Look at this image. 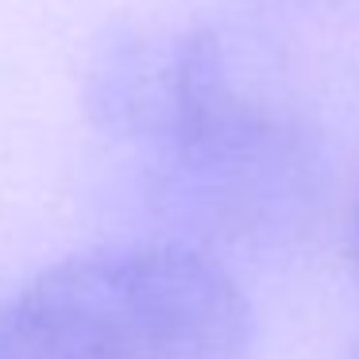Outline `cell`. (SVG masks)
I'll list each match as a JSON object with an SVG mask.
<instances>
[{
    "label": "cell",
    "mask_w": 359,
    "mask_h": 359,
    "mask_svg": "<svg viewBox=\"0 0 359 359\" xmlns=\"http://www.w3.org/2000/svg\"><path fill=\"white\" fill-rule=\"evenodd\" d=\"M251 305L205 251L128 243L62 259L0 309V359H248Z\"/></svg>",
    "instance_id": "1"
}]
</instances>
